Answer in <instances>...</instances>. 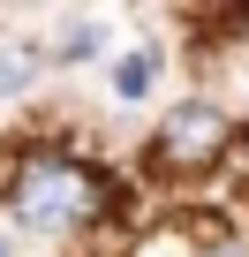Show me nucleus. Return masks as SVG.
Returning <instances> with one entry per match:
<instances>
[{"label": "nucleus", "mask_w": 249, "mask_h": 257, "mask_svg": "<svg viewBox=\"0 0 249 257\" xmlns=\"http://www.w3.org/2000/svg\"><path fill=\"white\" fill-rule=\"evenodd\" d=\"M38 76H46V46H31V38H8V46H0V106L23 98Z\"/></svg>", "instance_id": "3"}, {"label": "nucleus", "mask_w": 249, "mask_h": 257, "mask_svg": "<svg viewBox=\"0 0 249 257\" xmlns=\"http://www.w3.org/2000/svg\"><path fill=\"white\" fill-rule=\"evenodd\" d=\"M196 257H249V242H234V234H226V242H204Z\"/></svg>", "instance_id": "5"}, {"label": "nucleus", "mask_w": 249, "mask_h": 257, "mask_svg": "<svg viewBox=\"0 0 249 257\" xmlns=\"http://www.w3.org/2000/svg\"><path fill=\"white\" fill-rule=\"evenodd\" d=\"M241 128H249V106H241Z\"/></svg>", "instance_id": "6"}, {"label": "nucleus", "mask_w": 249, "mask_h": 257, "mask_svg": "<svg viewBox=\"0 0 249 257\" xmlns=\"http://www.w3.org/2000/svg\"><path fill=\"white\" fill-rule=\"evenodd\" d=\"M0 257H8V242H0Z\"/></svg>", "instance_id": "7"}, {"label": "nucleus", "mask_w": 249, "mask_h": 257, "mask_svg": "<svg viewBox=\"0 0 249 257\" xmlns=\"http://www.w3.org/2000/svg\"><path fill=\"white\" fill-rule=\"evenodd\" d=\"M98 46H106V31H98V23H68V31H61V46H46V61H91Z\"/></svg>", "instance_id": "4"}, {"label": "nucleus", "mask_w": 249, "mask_h": 257, "mask_svg": "<svg viewBox=\"0 0 249 257\" xmlns=\"http://www.w3.org/2000/svg\"><path fill=\"white\" fill-rule=\"evenodd\" d=\"M98 204H106L98 167H83V159H68V152H38V159H23L16 182H8V219H16L23 234H76V227L98 219Z\"/></svg>", "instance_id": "1"}, {"label": "nucleus", "mask_w": 249, "mask_h": 257, "mask_svg": "<svg viewBox=\"0 0 249 257\" xmlns=\"http://www.w3.org/2000/svg\"><path fill=\"white\" fill-rule=\"evenodd\" d=\"M226 144H234V113L211 106V98H181V106H166V113H159V137H151L159 167H181V174L219 167Z\"/></svg>", "instance_id": "2"}]
</instances>
